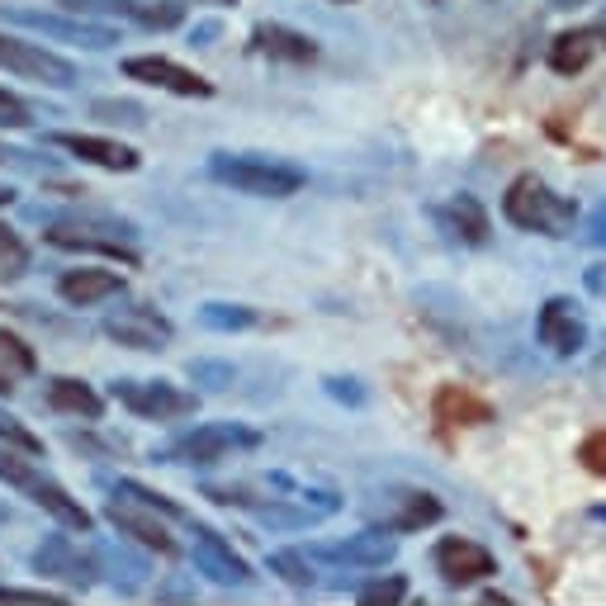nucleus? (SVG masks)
Here are the masks:
<instances>
[{"instance_id":"33","label":"nucleus","mask_w":606,"mask_h":606,"mask_svg":"<svg viewBox=\"0 0 606 606\" xmlns=\"http://www.w3.org/2000/svg\"><path fill=\"white\" fill-rule=\"evenodd\" d=\"M0 602H24V606H53V602H62V592H48V588H0Z\"/></svg>"},{"instance_id":"2","label":"nucleus","mask_w":606,"mask_h":606,"mask_svg":"<svg viewBox=\"0 0 606 606\" xmlns=\"http://www.w3.org/2000/svg\"><path fill=\"white\" fill-rule=\"evenodd\" d=\"M502 218L521 232H540V237H573L578 228V204L569 195L550 190L540 176H517L502 195Z\"/></svg>"},{"instance_id":"9","label":"nucleus","mask_w":606,"mask_h":606,"mask_svg":"<svg viewBox=\"0 0 606 606\" xmlns=\"http://www.w3.org/2000/svg\"><path fill=\"white\" fill-rule=\"evenodd\" d=\"M105 517H109V526L119 535H128V540H138L143 550H152V554H180V545H176V535L166 531L157 521V507H147V502H138V498H128V493H114V502L105 507Z\"/></svg>"},{"instance_id":"38","label":"nucleus","mask_w":606,"mask_h":606,"mask_svg":"<svg viewBox=\"0 0 606 606\" xmlns=\"http://www.w3.org/2000/svg\"><path fill=\"white\" fill-rule=\"evenodd\" d=\"M0 204H10V190H5V185H0Z\"/></svg>"},{"instance_id":"5","label":"nucleus","mask_w":606,"mask_h":606,"mask_svg":"<svg viewBox=\"0 0 606 606\" xmlns=\"http://www.w3.org/2000/svg\"><path fill=\"white\" fill-rule=\"evenodd\" d=\"M0 72L19 76V81H34V86H53V90L76 86V67L67 57L19 34H0Z\"/></svg>"},{"instance_id":"8","label":"nucleus","mask_w":606,"mask_h":606,"mask_svg":"<svg viewBox=\"0 0 606 606\" xmlns=\"http://www.w3.org/2000/svg\"><path fill=\"white\" fill-rule=\"evenodd\" d=\"M535 337L540 346L559 360H573L583 346H588V318H583V308L569 299V294H554V299L540 303V313H535Z\"/></svg>"},{"instance_id":"25","label":"nucleus","mask_w":606,"mask_h":606,"mask_svg":"<svg viewBox=\"0 0 606 606\" xmlns=\"http://www.w3.org/2000/svg\"><path fill=\"white\" fill-rule=\"evenodd\" d=\"M34 365H38V356L15 337V332H0V393L15 389V379L29 375Z\"/></svg>"},{"instance_id":"19","label":"nucleus","mask_w":606,"mask_h":606,"mask_svg":"<svg viewBox=\"0 0 606 606\" xmlns=\"http://www.w3.org/2000/svg\"><path fill=\"white\" fill-rule=\"evenodd\" d=\"M34 569L48 573V578H62V583H72V588H90L95 583V564H90L81 545H72L67 535H53L43 550L34 554Z\"/></svg>"},{"instance_id":"15","label":"nucleus","mask_w":606,"mask_h":606,"mask_svg":"<svg viewBox=\"0 0 606 606\" xmlns=\"http://www.w3.org/2000/svg\"><path fill=\"white\" fill-rule=\"evenodd\" d=\"M43 237L53 247H67V251H100V256H124V261H133V251H128L133 228H124V223H53Z\"/></svg>"},{"instance_id":"16","label":"nucleus","mask_w":606,"mask_h":606,"mask_svg":"<svg viewBox=\"0 0 606 606\" xmlns=\"http://www.w3.org/2000/svg\"><path fill=\"white\" fill-rule=\"evenodd\" d=\"M313 554L337 559V564H351V569H384V564H393V554H398V535L384 531V526H370V531L337 540V545H318Z\"/></svg>"},{"instance_id":"24","label":"nucleus","mask_w":606,"mask_h":606,"mask_svg":"<svg viewBox=\"0 0 606 606\" xmlns=\"http://www.w3.org/2000/svg\"><path fill=\"white\" fill-rule=\"evenodd\" d=\"M48 403H53L57 412H72V417H86V422H95V417L105 412V403H100V393L90 389V384H81V379H53V384H48Z\"/></svg>"},{"instance_id":"13","label":"nucleus","mask_w":606,"mask_h":606,"mask_svg":"<svg viewBox=\"0 0 606 606\" xmlns=\"http://www.w3.org/2000/svg\"><path fill=\"white\" fill-rule=\"evenodd\" d=\"M379 521H384V531L393 535H408V531H422V526H436L441 521V498L427 493V488H389V493H379Z\"/></svg>"},{"instance_id":"18","label":"nucleus","mask_w":606,"mask_h":606,"mask_svg":"<svg viewBox=\"0 0 606 606\" xmlns=\"http://www.w3.org/2000/svg\"><path fill=\"white\" fill-rule=\"evenodd\" d=\"M431 417L441 427H488L493 422V403L479 398L474 389H464V384H441L436 398H431Z\"/></svg>"},{"instance_id":"1","label":"nucleus","mask_w":606,"mask_h":606,"mask_svg":"<svg viewBox=\"0 0 606 606\" xmlns=\"http://www.w3.org/2000/svg\"><path fill=\"white\" fill-rule=\"evenodd\" d=\"M209 180L251 199H289L308 185V171L294 166V161L261 157V152H214L209 157Z\"/></svg>"},{"instance_id":"31","label":"nucleus","mask_w":606,"mask_h":606,"mask_svg":"<svg viewBox=\"0 0 606 606\" xmlns=\"http://www.w3.org/2000/svg\"><path fill=\"white\" fill-rule=\"evenodd\" d=\"M34 124V114H29V105L19 100L15 90L0 86V128H29Z\"/></svg>"},{"instance_id":"40","label":"nucleus","mask_w":606,"mask_h":606,"mask_svg":"<svg viewBox=\"0 0 606 606\" xmlns=\"http://www.w3.org/2000/svg\"><path fill=\"white\" fill-rule=\"evenodd\" d=\"M214 5H232V0H214Z\"/></svg>"},{"instance_id":"28","label":"nucleus","mask_w":606,"mask_h":606,"mask_svg":"<svg viewBox=\"0 0 606 606\" xmlns=\"http://www.w3.org/2000/svg\"><path fill=\"white\" fill-rule=\"evenodd\" d=\"M403 597H408V578H403V573H384V578H370V583L356 592L360 606H393V602H403Z\"/></svg>"},{"instance_id":"35","label":"nucleus","mask_w":606,"mask_h":606,"mask_svg":"<svg viewBox=\"0 0 606 606\" xmlns=\"http://www.w3.org/2000/svg\"><path fill=\"white\" fill-rule=\"evenodd\" d=\"M583 242H588V247H602V251H606V199L597 204V209H592L588 218H583Z\"/></svg>"},{"instance_id":"34","label":"nucleus","mask_w":606,"mask_h":606,"mask_svg":"<svg viewBox=\"0 0 606 606\" xmlns=\"http://www.w3.org/2000/svg\"><path fill=\"white\" fill-rule=\"evenodd\" d=\"M0 436H5V441H10V446H19V450H29V455H34L38 450V436L29 427H19L15 417H10V412H0Z\"/></svg>"},{"instance_id":"39","label":"nucleus","mask_w":606,"mask_h":606,"mask_svg":"<svg viewBox=\"0 0 606 606\" xmlns=\"http://www.w3.org/2000/svg\"><path fill=\"white\" fill-rule=\"evenodd\" d=\"M5 157H10V152H5V147H0V161H5Z\"/></svg>"},{"instance_id":"29","label":"nucleus","mask_w":606,"mask_h":606,"mask_svg":"<svg viewBox=\"0 0 606 606\" xmlns=\"http://www.w3.org/2000/svg\"><path fill=\"white\" fill-rule=\"evenodd\" d=\"M95 119H105V124H128V128H143L147 124V109L133 105V100H95L90 105Z\"/></svg>"},{"instance_id":"3","label":"nucleus","mask_w":606,"mask_h":606,"mask_svg":"<svg viewBox=\"0 0 606 606\" xmlns=\"http://www.w3.org/2000/svg\"><path fill=\"white\" fill-rule=\"evenodd\" d=\"M0 479L10 483V488H19V493H29V502H38V507H43L53 521H62L67 531H90L86 507H81L62 483H53L48 474H38L29 460H19L15 450H0Z\"/></svg>"},{"instance_id":"14","label":"nucleus","mask_w":606,"mask_h":606,"mask_svg":"<svg viewBox=\"0 0 606 606\" xmlns=\"http://www.w3.org/2000/svg\"><path fill=\"white\" fill-rule=\"evenodd\" d=\"M195 569L204 573V578L223 583V588H247V583H256V573H251L247 559L232 550L218 531L199 526V521H195Z\"/></svg>"},{"instance_id":"37","label":"nucleus","mask_w":606,"mask_h":606,"mask_svg":"<svg viewBox=\"0 0 606 606\" xmlns=\"http://www.w3.org/2000/svg\"><path fill=\"white\" fill-rule=\"evenodd\" d=\"M554 10H578V5H588V0H550Z\"/></svg>"},{"instance_id":"21","label":"nucleus","mask_w":606,"mask_h":606,"mask_svg":"<svg viewBox=\"0 0 606 606\" xmlns=\"http://www.w3.org/2000/svg\"><path fill=\"white\" fill-rule=\"evenodd\" d=\"M436 223L464 242V247H483L488 237H493V223H488V209H483L474 195H455L446 209H436Z\"/></svg>"},{"instance_id":"10","label":"nucleus","mask_w":606,"mask_h":606,"mask_svg":"<svg viewBox=\"0 0 606 606\" xmlns=\"http://www.w3.org/2000/svg\"><path fill=\"white\" fill-rule=\"evenodd\" d=\"M124 76L128 81H147L157 90H171V95H185V100H209L214 95V81H204L199 72L180 67L176 57H161V53L124 57Z\"/></svg>"},{"instance_id":"20","label":"nucleus","mask_w":606,"mask_h":606,"mask_svg":"<svg viewBox=\"0 0 606 606\" xmlns=\"http://www.w3.org/2000/svg\"><path fill=\"white\" fill-rule=\"evenodd\" d=\"M57 294L72 308H90V303H105L114 294H124V275L119 270H100V266H81L57 280Z\"/></svg>"},{"instance_id":"23","label":"nucleus","mask_w":606,"mask_h":606,"mask_svg":"<svg viewBox=\"0 0 606 606\" xmlns=\"http://www.w3.org/2000/svg\"><path fill=\"white\" fill-rule=\"evenodd\" d=\"M251 38H256L261 53L280 57V62H313L318 57V43L308 34H299V29H285V24H261Z\"/></svg>"},{"instance_id":"30","label":"nucleus","mask_w":606,"mask_h":606,"mask_svg":"<svg viewBox=\"0 0 606 606\" xmlns=\"http://www.w3.org/2000/svg\"><path fill=\"white\" fill-rule=\"evenodd\" d=\"M24 266H29V251H24V242H19L15 232L0 223V270H5V275H24Z\"/></svg>"},{"instance_id":"6","label":"nucleus","mask_w":606,"mask_h":606,"mask_svg":"<svg viewBox=\"0 0 606 606\" xmlns=\"http://www.w3.org/2000/svg\"><path fill=\"white\" fill-rule=\"evenodd\" d=\"M114 398L143 422H180V417L199 412V393L180 389L171 379H119Z\"/></svg>"},{"instance_id":"7","label":"nucleus","mask_w":606,"mask_h":606,"mask_svg":"<svg viewBox=\"0 0 606 606\" xmlns=\"http://www.w3.org/2000/svg\"><path fill=\"white\" fill-rule=\"evenodd\" d=\"M256 446H261V431L242 427V422H209V427H195L190 436H180L176 446H171V460L176 464H223L237 450H256Z\"/></svg>"},{"instance_id":"4","label":"nucleus","mask_w":606,"mask_h":606,"mask_svg":"<svg viewBox=\"0 0 606 606\" xmlns=\"http://www.w3.org/2000/svg\"><path fill=\"white\" fill-rule=\"evenodd\" d=\"M0 19L15 24V29L53 38V43L90 48V53H100V48H114V43H119V29H114V24H100V19H90V15H76V10H5Z\"/></svg>"},{"instance_id":"22","label":"nucleus","mask_w":606,"mask_h":606,"mask_svg":"<svg viewBox=\"0 0 606 606\" xmlns=\"http://www.w3.org/2000/svg\"><path fill=\"white\" fill-rule=\"evenodd\" d=\"M597 29H569V34H554L550 43V67L559 76H578L597 57Z\"/></svg>"},{"instance_id":"27","label":"nucleus","mask_w":606,"mask_h":606,"mask_svg":"<svg viewBox=\"0 0 606 606\" xmlns=\"http://www.w3.org/2000/svg\"><path fill=\"white\" fill-rule=\"evenodd\" d=\"M270 573L285 578L289 588H299V592H308L313 583H318V569H313V559H308L303 550H275L270 554Z\"/></svg>"},{"instance_id":"36","label":"nucleus","mask_w":606,"mask_h":606,"mask_svg":"<svg viewBox=\"0 0 606 606\" xmlns=\"http://www.w3.org/2000/svg\"><path fill=\"white\" fill-rule=\"evenodd\" d=\"M190 375H195V379H214L209 389H228V384H232L228 365H204V360H199V365H190Z\"/></svg>"},{"instance_id":"17","label":"nucleus","mask_w":606,"mask_h":606,"mask_svg":"<svg viewBox=\"0 0 606 606\" xmlns=\"http://www.w3.org/2000/svg\"><path fill=\"white\" fill-rule=\"evenodd\" d=\"M53 143L62 147V152L81 157L86 166H100V171H138V166H143V157H138L128 143L100 138V133H53Z\"/></svg>"},{"instance_id":"11","label":"nucleus","mask_w":606,"mask_h":606,"mask_svg":"<svg viewBox=\"0 0 606 606\" xmlns=\"http://www.w3.org/2000/svg\"><path fill=\"white\" fill-rule=\"evenodd\" d=\"M436 573L446 578L450 588H469V583L493 578L498 559H493V550H483L479 540H469V535H441L436 540Z\"/></svg>"},{"instance_id":"32","label":"nucleus","mask_w":606,"mask_h":606,"mask_svg":"<svg viewBox=\"0 0 606 606\" xmlns=\"http://www.w3.org/2000/svg\"><path fill=\"white\" fill-rule=\"evenodd\" d=\"M578 460H583V469H588V474L606 479V431H592L588 441L578 446Z\"/></svg>"},{"instance_id":"12","label":"nucleus","mask_w":606,"mask_h":606,"mask_svg":"<svg viewBox=\"0 0 606 606\" xmlns=\"http://www.w3.org/2000/svg\"><path fill=\"white\" fill-rule=\"evenodd\" d=\"M105 332L119 341V346H133V351H161L166 341L176 337L171 318L157 313L152 303H128V308H119V313H109Z\"/></svg>"},{"instance_id":"26","label":"nucleus","mask_w":606,"mask_h":606,"mask_svg":"<svg viewBox=\"0 0 606 606\" xmlns=\"http://www.w3.org/2000/svg\"><path fill=\"white\" fill-rule=\"evenodd\" d=\"M199 322H204L209 332H247V327L261 322V313L247 308V303H204V308H199Z\"/></svg>"}]
</instances>
